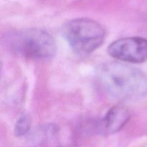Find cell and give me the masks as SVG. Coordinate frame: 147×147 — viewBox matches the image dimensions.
I'll list each match as a JSON object with an SVG mask.
<instances>
[{"instance_id": "6da1fadb", "label": "cell", "mask_w": 147, "mask_h": 147, "mask_svg": "<svg viewBox=\"0 0 147 147\" xmlns=\"http://www.w3.org/2000/svg\"><path fill=\"white\" fill-rule=\"evenodd\" d=\"M96 80L107 95L120 100H139L147 96V76L134 67L107 62L98 66Z\"/></svg>"}, {"instance_id": "7a4b0ae2", "label": "cell", "mask_w": 147, "mask_h": 147, "mask_svg": "<svg viewBox=\"0 0 147 147\" xmlns=\"http://www.w3.org/2000/svg\"><path fill=\"white\" fill-rule=\"evenodd\" d=\"M7 41L13 52L32 60H50L57 51L53 37L40 29H24L12 32Z\"/></svg>"}, {"instance_id": "3957f363", "label": "cell", "mask_w": 147, "mask_h": 147, "mask_svg": "<svg viewBox=\"0 0 147 147\" xmlns=\"http://www.w3.org/2000/svg\"><path fill=\"white\" fill-rule=\"evenodd\" d=\"M63 36L70 47L80 53H90L105 40L106 30L96 21L79 18L68 22L63 27Z\"/></svg>"}, {"instance_id": "277c9868", "label": "cell", "mask_w": 147, "mask_h": 147, "mask_svg": "<svg viewBox=\"0 0 147 147\" xmlns=\"http://www.w3.org/2000/svg\"><path fill=\"white\" fill-rule=\"evenodd\" d=\"M108 52L120 61L144 63L147 60V39L137 37L119 39L109 46Z\"/></svg>"}, {"instance_id": "5b68a950", "label": "cell", "mask_w": 147, "mask_h": 147, "mask_svg": "<svg viewBox=\"0 0 147 147\" xmlns=\"http://www.w3.org/2000/svg\"><path fill=\"white\" fill-rule=\"evenodd\" d=\"M129 110L121 105L112 107L106 113L98 125V131L103 135H111L121 130L130 119Z\"/></svg>"}, {"instance_id": "8992f818", "label": "cell", "mask_w": 147, "mask_h": 147, "mask_svg": "<svg viewBox=\"0 0 147 147\" xmlns=\"http://www.w3.org/2000/svg\"><path fill=\"white\" fill-rule=\"evenodd\" d=\"M31 128V120L28 115L23 113L19 117L14 126V134L18 137L24 136L29 133Z\"/></svg>"}, {"instance_id": "52a82bcc", "label": "cell", "mask_w": 147, "mask_h": 147, "mask_svg": "<svg viewBox=\"0 0 147 147\" xmlns=\"http://www.w3.org/2000/svg\"><path fill=\"white\" fill-rule=\"evenodd\" d=\"M69 147H75V146H69Z\"/></svg>"}]
</instances>
